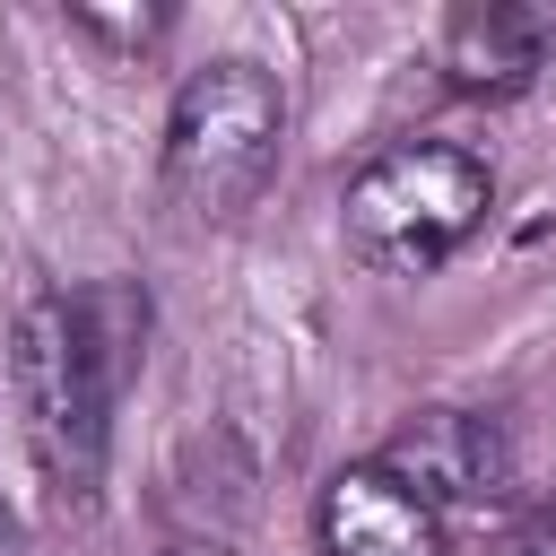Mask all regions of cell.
Listing matches in <instances>:
<instances>
[{
	"instance_id": "1",
	"label": "cell",
	"mask_w": 556,
	"mask_h": 556,
	"mask_svg": "<svg viewBox=\"0 0 556 556\" xmlns=\"http://www.w3.org/2000/svg\"><path fill=\"white\" fill-rule=\"evenodd\" d=\"M122 374H130V295H113V287H96V295L52 287L9 330V391H17L26 452L52 478V495H70V504H96V486H104Z\"/></svg>"
},
{
	"instance_id": "2",
	"label": "cell",
	"mask_w": 556,
	"mask_h": 556,
	"mask_svg": "<svg viewBox=\"0 0 556 556\" xmlns=\"http://www.w3.org/2000/svg\"><path fill=\"white\" fill-rule=\"evenodd\" d=\"M495 208V165L460 139H400L339 191V243L374 278H434Z\"/></svg>"
},
{
	"instance_id": "3",
	"label": "cell",
	"mask_w": 556,
	"mask_h": 556,
	"mask_svg": "<svg viewBox=\"0 0 556 556\" xmlns=\"http://www.w3.org/2000/svg\"><path fill=\"white\" fill-rule=\"evenodd\" d=\"M278 148H287L278 70H261L243 52L208 61L174 87V113H165V200L200 226H226L269 191Z\"/></svg>"
},
{
	"instance_id": "4",
	"label": "cell",
	"mask_w": 556,
	"mask_h": 556,
	"mask_svg": "<svg viewBox=\"0 0 556 556\" xmlns=\"http://www.w3.org/2000/svg\"><path fill=\"white\" fill-rule=\"evenodd\" d=\"M374 469H391L408 495H426L434 513H460V504H495L513 486V452H504V426L478 417V408H417L408 426H391V443L374 452Z\"/></svg>"
},
{
	"instance_id": "5",
	"label": "cell",
	"mask_w": 556,
	"mask_h": 556,
	"mask_svg": "<svg viewBox=\"0 0 556 556\" xmlns=\"http://www.w3.org/2000/svg\"><path fill=\"white\" fill-rule=\"evenodd\" d=\"M556 52L547 0H469L443 17V78L460 96H521Z\"/></svg>"
},
{
	"instance_id": "6",
	"label": "cell",
	"mask_w": 556,
	"mask_h": 556,
	"mask_svg": "<svg viewBox=\"0 0 556 556\" xmlns=\"http://www.w3.org/2000/svg\"><path fill=\"white\" fill-rule=\"evenodd\" d=\"M313 530H321V556H443V513L374 460H356L321 486Z\"/></svg>"
},
{
	"instance_id": "7",
	"label": "cell",
	"mask_w": 556,
	"mask_h": 556,
	"mask_svg": "<svg viewBox=\"0 0 556 556\" xmlns=\"http://www.w3.org/2000/svg\"><path fill=\"white\" fill-rule=\"evenodd\" d=\"M504 556H556V521H530L521 539H504Z\"/></svg>"
},
{
	"instance_id": "8",
	"label": "cell",
	"mask_w": 556,
	"mask_h": 556,
	"mask_svg": "<svg viewBox=\"0 0 556 556\" xmlns=\"http://www.w3.org/2000/svg\"><path fill=\"white\" fill-rule=\"evenodd\" d=\"M0 556H26V539H17V513L0 504Z\"/></svg>"
},
{
	"instance_id": "9",
	"label": "cell",
	"mask_w": 556,
	"mask_h": 556,
	"mask_svg": "<svg viewBox=\"0 0 556 556\" xmlns=\"http://www.w3.org/2000/svg\"><path fill=\"white\" fill-rule=\"evenodd\" d=\"M165 556H235V547H217V539H182V547H165Z\"/></svg>"
}]
</instances>
